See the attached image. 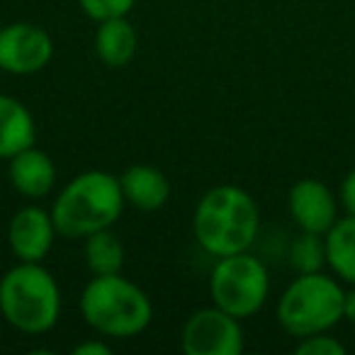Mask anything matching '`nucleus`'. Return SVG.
Returning a JSON list of instances; mask_svg holds the SVG:
<instances>
[{
	"instance_id": "obj_1",
	"label": "nucleus",
	"mask_w": 355,
	"mask_h": 355,
	"mask_svg": "<svg viewBox=\"0 0 355 355\" xmlns=\"http://www.w3.org/2000/svg\"><path fill=\"white\" fill-rule=\"evenodd\" d=\"M261 232V209L239 185H217L200 198L193 214V234L202 251L214 258L243 253Z\"/></svg>"
},
{
	"instance_id": "obj_2",
	"label": "nucleus",
	"mask_w": 355,
	"mask_h": 355,
	"mask_svg": "<svg viewBox=\"0 0 355 355\" xmlns=\"http://www.w3.org/2000/svg\"><path fill=\"white\" fill-rule=\"evenodd\" d=\"M119 178L107 171H85L71 178L51 205V219L61 239H85L112 229L124 209Z\"/></svg>"
},
{
	"instance_id": "obj_3",
	"label": "nucleus",
	"mask_w": 355,
	"mask_h": 355,
	"mask_svg": "<svg viewBox=\"0 0 355 355\" xmlns=\"http://www.w3.org/2000/svg\"><path fill=\"white\" fill-rule=\"evenodd\" d=\"M78 304L85 324L105 338H134L144 334L153 319L148 295L122 272L93 275L80 292Z\"/></svg>"
},
{
	"instance_id": "obj_4",
	"label": "nucleus",
	"mask_w": 355,
	"mask_h": 355,
	"mask_svg": "<svg viewBox=\"0 0 355 355\" xmlns=\"http://www.w3.org/2000/svg\"><path fill=\"white\" fill-rule=\"evenodd\" d=\"M0 314L15 331L42 336L61 316V290L42 263L17 261L0 277Z\"/></svg>"
},
{
	"instance_id": "obj_5",
	"label": "nucleus",
	"mask_w": 355,
	"mask_h": 355,
	"mask_svg": "<svg viewBox=\"0 0 355 355\" xmlns=\"http://www.w3.org/2000/svg\"><path fill=\"white\" fill-rule=\"evenodd\" d=\"M345 290L336 277L326 272H297L277 300V324L295 338L331 331L343 321Z\"/></svg>"
},
{
	"instance_id": "obj_6",
	"label": "nucleus",
	"mask_w": 355,
	"mask_h": 355,
	"mask_svg": "<svg viewBox=\"0 0 355 355\" xmlns=\"http://www.w3.org/2000/svg\"><path fill=\"white\" fill-rule=\"evenodd\" d=\"M212 304L236 319H251L266 306L270 295V275L263 261L248 251L217 258L209 275Z\"/></svg>"
},
{
	"instance_id": "obj_7",
	"label": "nucleus",
	"mask_w": 355,
	"mask_h": 355,
	"mask_svg": "<svg viewBox=\"0 0 355 355\" xmlns=\"http://www.w3.org/2000/svg\"><path fill=\"white\" fill-rule=\"evenodd\" d=\"M180 350L185 355H241V319L217 304L195 309L180 331Z\"/></svg>"
},
{
	"instance_id": "obj_8",
	"label": "nucleus",
	"mask_w": 355,
	"mask_h": 355,
	"mask_svg": "<svg viewBox=\"0 0 355 355\" xmlns=\"http://www.w3.org/2000/svg\"><path fill=\"white\" fill-rule=\"evenodd\" d=\"M54 42L35 22H10L0 27V71L10 76H35L49 66Z\"/></svg>"
},
{
	"instance_id": "obj_9",
	"label": "nucleus",
	"mask_w": 355,
	"mask_h": 355,
	"mask_svg": "<svg viewBox=\"0 0 355 355\" xmlns=\"http://www.w3.org/2000/svg\"><path fill=\"white\" fill-rule=\"evenodd\" d=\"M287 209L300 232L324 236L338 222V200L329 185L316 178H302L292 185L287 195Z\"/></svg>"
},
{
	"instance_id": "obj_10",
	"label": "nucleus",
	"mask_w": 355,
	"mask_h": 355,
	"mask_svg": "<svg viewBox=\"0 0 355 355\" xmlns=\"http://www.w3.org/2000/svg\"><path fill=\"white\" fill-rule=\"evenodd\" d=\"M56 232L51 212L37 207V205H27V207L17 209L12 214L10 224H8V246L10 253L17 261L25 263H42L49 256L51 246H54Z\"/></svg>"
},
{
	"instance_id": "obj_11",
	"label": "nucleus",
	"mask_w": 355,
	"mask_h": 355,
	"mask_svg": "<svg viewBox=\"0 0 355 355\" xmlns=\"http://www.w3.org/2000/svg\"><path fill=\"white\" fill-rule=\"evenodd\" d=\"M8 180L22 198L42 200L51 195L56 185V163L46 151L30 146L8 161Z\"/></svg>"
},
{
	"instance_id": "obj_12",
	"label": "nucleus",
	"mask_w": 355,
	"mask_h": 355,
	"mask_svg": "<svg viewBox=\"0 0 355 355\" xmlns=\"http://www.w3.org/2000/svg\"><path fill=\"white\" fill-rule=\"evenodd\" d=\"M119 188H122L124 202L141 212H156L166 207L171 200V180L166 178V173L146 163L129 166L119 175Z\"/></svg>"
},
{
	"instance_id": "obj_13",
	"label": "nucleus",
	"mask_w": 355,
	"mask_h": 355,
	"mask_svg": "<svg viewBox=\"0 0 355 355\" xmlns=\"http://www.w3.org/2000/svg\"><path fill=\"white\" fill-rule=\"evenodd\" d=\"M37 124L32 112L12 95L0 93V158L10 161L15 153L35 146Z\"/></svg>"
},
{
	"instance_id": "obj_14",
	"label": "nucleus",
	"mask_w": 355,
	"mask_h": 355,
	"mask_svg": "<svg viewBox=\"0 0 355 355\" xmlns=\"http://www.w3.org/2000/svg\"><path fill=\"white\" fill-rule=\"evenodd\" d=\"M139 46V37L127 17L98 22L95 30V54L107 69H124L134 59Z\"/></svg>"
},
{
	"instance_id": "obj_15",
	"label": "nucleus",
	"mask_w": 355,
	"mask_h": 355,
	"mask_svg": "<svg viewBox=\"0 0 355 355\" xmlns=\"http://www.w3.org/2000/svg\"><path fill=\"white\" fill-rule=\"evenodd\" d=\"M326 266L338 280L355 285V217L345 214L324 234Z\"/></svg>"
},
{
	"instance_id": "obj_16",
	"label": "nucleus",
	"mask_w": 355,
	"mask_h": 355,
	"mask_svg": "<svg viewBox=\"0 0 355 355\" xmlns=\"http://www.w3.org/2000/svg\"><path fill=\"white\" fill-rule=\"evenodd\" d=\"M83 258L90 275H114L124 268V243L112 229H103L83 239Z\"/></svg>"
},
{
	"instance_id": "obj_17",
	"label": "nucleus",
	"mask_w": 355,
	"mask_h": 355,
	"mask_svg": "<svg viewBox=\"0 0 355 355\" xmlns=\"http://www.w3.org/2000/svg\"><path fill=\"white\" fill-rule=\"evenodd\" d=\"M290 266L297 272H316L326 266V241L321 234L302 232L290 246Z\"/></svg>"
},
{
	"instance_id": "obj_18",
	"label": "nucleus",
	"mask_w": 355,
	"mask_h": 355,
	"mask_svg": "<svg viewBox=\"0 0 355 355\" xmlns=\"http://www.w3.org/2000/svg\"><path fill=\"white\" fill-rule=\"evenodd\" d=\"M78 6L93 22H103L112 17H127L137 0H78Z\"/></svg>"
},
{
	"instance_id": "obj_19",
	"label": "nucleus",
	"mask_w": 355,
	"mask_h": 355,
	"mask_svg": "<svg viewBox=\"0 0 355 355\" xmlns=\"http://www.w3.org/2000/svg\"><path fill=\"white\" fill-rule=\"evenodd\" d=\"M345 350L348 348H345L336 336H331L329 331L297 338V345H295L297 355H345Z\"/></svg>"
},
{
	"instance_id": "obj_20",
	"label": "nucleus",
	"mask_w": 355,
	"mask_h": 355,
	"mask_svg": "<svg viewBox=\"0 0 355 355\" xmlns=\"http://www.w3.org/2000/svg\"><path fill=\"white\" fill-rule=\"evenodd\" d=\"M338 200H340V207L345 209V214L355 217V168L345 173V178L340 180Z\"/></svg>"
},
{
	"instance_id": "obj_21",
	"label": "nucleus",
	"mask_w": 355,
	"mask_h": 355,
	"mask_svg": "<svg viewBox=\"0 0 355 355\" xmlns=\"http://www.w3.org/2000/svg\"><path fill=\"white\" fill-rule=\"evenodd\" d=\"M73 355H110V345L100 338H88L73 345Z\"/></svg>"
},
{
	"instance_id": "obj_22",
	"label": "nucleus",
	"mask_w": 355,
	"mask_h": 355,
	"mask_svg": "<svg viewBox=\"0 0 355 355\" xmlns=\"http://www.w3.org/2000/svg\"><path fill=\"white\" fill-rule=\"evenodd\" d=\"M343 321L355 324V285H350V290H345L343 297Z\"/></svg>"
}]
</instances>
